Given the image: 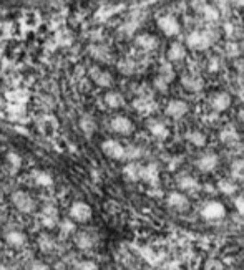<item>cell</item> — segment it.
Masks as SVG:
<instances>
[{
  "instance_id": "cell-27",
  "label": "cell",
  "mask_w": 244,
  "mask_h": 270,
  "mask_svg": "<svg viewBox=\"0 0 244 270\" xmlns=\"http://www.w3.org/2000/svg\"><path fill=\"white\" fill-rule=\"evenodd\" d=\"M181 85H183L188 91H199L203 88V80L196 75H185L181 78Z\"/></svg>"
},
{
  "instance_id": "cell-24",
  "label": "cell",
  "mask_w": 244,
  "mask_h": 270,
  "mask_svg": "<svg viewBox=\"0 0 244 270\" xmlns=\"http://www.w3.org/2000/svg\"><path fill=\"white\" fill-rule=\"evenodd\" d=\"M219 139H221V143H225V144H233L239 139V133L233 124H228L221 130Z\"/></svg>"
},
{
  "instance_id": "cell-9",
  "label": "cell",
  "mask_w": 244,
  "mask_h": 270,
  "mask_svg": "<svg viewBox=\"0 0 244 270\" xmlns=\"http://www.w3.org/2000/svg\"><path fill=\"white\" fill-rule=\"evenodd\" d=\"M73 242L75 245L80 248V251H90L93 248L96 244V236L93 232H90L87 229L83 231H76V234L73 236Z\"/></svg>"
},
{
  "instance_id": "cell-11",
  "label": "cell",
  "mask_w": 244,
  "mask_h": 270,
  "mask_svg": "<svg viewBox=\"0 0 244 270\" xmlns=\"http://www.w3.org/2000/svg\"><path fill=\"white\" fill-rule=\"evenodd\" d=\"M219 164V158L214 153H206L196 159V168L201 173H211Z\"/></svg>"
},
{
  "instance_id": "cell-10",
  "label": "cell",
  "mask_w": 244,
  "mask_h": 270,
  "mask_svg": "<svg viewBox=\"0 0 244 270\" xmlns=\"http://www.w3.org/2000/svg\"><path fill=\"white\" fill-rule=\"evenodd\" d=\"M90 78L95 81V85H98L101 88H110L113 85V76H111V73L100 67L90 68Z\"/></svg>"
},
{
  "instance_id": "cell-26",
  "label": "cell",
  "mask_w": 244,
  "mask_h": 270,
  "mask_svg": "<svg viewBox=\"0 0 244 270\" xmlns=\"http://www.w3.org/2000/svg\"><path fill=\"white\" fill-rule=\"evenodd\" d=\"M185 56H186V48L183 44L174 41V44L170 45V48H168V60L170 61H181V60H185Z\"/></svg>"
},
{
  "instance_id": "cell-35",
  "label": "cell",
  "mask_w": 244,
  "mask_h": 270,
  "mask_svg": "<svg viewBox=\"0 0 244 270\" xmlns=\"http://www.w3.org/2000/svg\"><path fill=\"white\" fill-rule=\"evenodd\" d=\"M143 156V149L138 146H127V161L136 162Z\"/></svg>"
},
{
  "instance_id": "cell-34",
  "label": "cell",
  "mask_w": 244,
  "mask_h": 270,
  "mask_svg": "<svg viewBox=\"0 0 244 270\" xmlns=\"http://www.w3.org/2000/svg\"><path fill=\"white\" fill-rule=\"evenodd\" d=\"M118 70H120L123 75H133L136 72V65H135V61H131L130 58H125L121 61H118Z\"/></svg>"
},
{
  "instance_id": "cell-2",
  "label": "cell",
  "mask_w": 244,
  "mask_h": 270,
  "mask_svg": "<svg viewBox=\"0 0 244 270\" xmlns=\"http://www.w3.org/2000/svg\"><path fill=\"white\" fill-rule=\"evenodd\" d=\"M101 151L110 159H115V161L127 159V146H123L116 139H105L101 143Z\"/></svg>"
},
{
  "instance_id": "cell-38",
  "label": "cell",
  "mask_w": 244,
  "mask_h": 270,
  "mask_svg": "<svg viewBox=\"0 0 244 270\" xmlns=\"http://www.w3.org/2000/svg\"><path fill=\"white\" fill-rule=\"evenodd\" d=\"M76 270H98V265L92 260H83V262H78Z\"/></svg>"
},
{
  "instance_id": "cell-18",
  "label": "cell",
  "mask_w": 244,
  "mask_h": 270,
  "mask_svg": "<svg viewBox=\"0 0 244 270\" xmlns=\"http://www.w3.org/2000/svg\"><path fill=\"white\" fill-rule=\"evenodd\" d=\"M78 126H80V130L82 133L85 134V136H93L95 131H96V121H95V118L90 115V113H85V115H82L80 119H78Z\"/></svg>"
},
{
  "instance_id": "cell-6",
  "label": "cell",
  "mask_w": 244,
  "mask_h": 270,
  "mask_svg": "<svg viewBox=\"0 0 244 270\" xmlns=\"http://www.w3.org/2000/svg\"><path fill=\"white\" fill-rule=\"evenodd\" d=\"M38 219L42 225L45 229H53V227L60 225V216H58V209L55 207L53 204H45L44 207L40 209V214Z\"/></svg>"
},
{
  "instance_id": "cell-23",
  "label": "cell",
  "mask_w": 244,
  "mask_h": 270,
  "mask_svg": "<svg viewBox=\"0 0 244 270\" xmlns=\"http://www.w3.org/2000/svg\"><path fill=\"white\" fill-rule=\"evenodd\" d=\"M32 179L40 188H52L53 184V176L48 171H42V169H37V171L32 173Z\"/></svg>"
},
{
  "instance_id": "cell-29",
  "label": "cell",
  "mask_w": 244,
  "mask_h": 270,
  "mask_svg": "<svg viewBox=\"0 0 244 270\" xmlns=\"http://www.w3.org/2000/svg\"><path fill=\"white\" fill-rule=\"evenodd\" d=\"M196 9H199V12L203 13V17L208 20V22H214V20L219 18V12L216 9L214 5H209V4H203V5H194Z\"/></svg>"
},
{
  "instance_id": "cell-14",
  "label": "cell",
  "mask_w": 244,
  "mask_h": 270,
  "mask_svg": "<svg viewBox=\"0 0 244 270\" xmlns=\"http://www.w3.org/2000/svg\"><path fill=\"white\" fill-rule=\"evenodd\" d=\"M166 202H168V205L174 211H186L188 207H190V201H188V197L183 193H176V191L170 193Z\"/></svg>"
},
{
  "instance_id": "cell-45",
  "label": "cell",
  "mask_w": 244,
  "mask_h": 270,
  "mask_svg": "<svg viewBox=\"0 0 244 270\" xmlns=\"http://www.w3.org/2000/svg\"><path fill=\"white\" fill-rule=\"evenodd\" d=\"M225 32L228 35H233L234 33V25L233 24H225Z\"/></svg>"
},
{
  "instance_id": "cell-30",
  "label": "cell",
  "mask_w": 244,
  "mask_h": 270,
  "mask_svg": "<svg viewBox=\"0 0 244 270\" xmlns=\"http://www.w3.org/2000/svg\"><path fill=\"white\" fill-rule=\"evenodd\" d=\"M229 174L236 181H244V159H234L229 168Z\"/></svg>"
},
{
  "instance_id": "cell-43",
  "label": "cell",
  "mask_w": 244,
  "mask_h": 270,
  "mask_svg": "<svg viewBox=\"0 0 244 270\" xmlns=\"http://www.w3.org/2000/svg\"><path fill=\"white\" fill-rule=\"evenodd\" d=\"M208 70H209V72H218V70H219V60L216 58V56H213V58L209 60V63H208Z\"/></svg>"
},
{
  "instance_id": "cell-33",
  "label": "cell",
  "mask_w": 244,
  "mask_h": 270,
  "mask_svg": "<svg viewBox=\"0 0 244 270\" xmlns=\"http://www.w3.org/2000/svg\"><path fill=\"white\" fill-rule=\"evenodd\" d=\"M186 139L194 146H205L206 144V136L201 131H190L186 133Z\"/></svg>"
},
{
  "instance_id": "cell-17",
  "label": "cell",
  "mask_w": 244,
  "mask_h": 270,
  "mask_svg": "<svg viewBox=\"0 0 244 270\" xmlns=\"http://www.w3.org/2000/svg\"><path fill=\"white\" fill-rule=\"evenodd\" d=\"M141 179L145 182L151 184V186H156L158 181H159V171H158V164L155 162H150L141 168Z\"/></svg>"
},
{
  "instance_id": "cell-15",
  "label": "cell",
  "mask_w": 244,
  "mask_h": 270,
  "mask_svg": "<svg viewBox=\"0 0 244 270\" xmlns=\"http://www.w3.org/2000/svg\"><path fill=\"white\" fill-rule=\"evenodd\" d=\"M27 234L22 231H17V229H12L5 234V242L9 244L13 248H20V247H25L27 245Z\"/></svg>"
},
{
  "instance_id": "cell-3",
  "label": "cell",
  "mask_w": 244,
  "mask_h": 270,
  "mask_svg": "<svg viewBox=\"0 0 244 270\" xmlns=\"http://www.w3.org/2000/svg\"><path fill=\"white\" fill-rule=\"evenodd\" d=\"M12 202L20 212H24V214H32V212H35V209H37V204H35L33 197L27 193V191H15V193L12 194Z\"/></svg>"
},
{
  "instance_id": "cell-25",
  "label": "cell",
  "mask_w": 244,
  "mask_h": 270,
  "mask_svg": "<svg viewBox=\"0 0 244 270\" xmlns=\"http://www.w3.org/2000/svg\"><path fill=\"white\" fill-rule=\"evenodd\" d=\"M141 168L138 162H127L123 168V176L127 177L128 181H139L141 179Z\"/></svg>"
},
{
  "instance_id": "cell-39",
  "label": "cell",
  "mask_w": 244,
  "mask_h": 270,
  "mask_svg": "<svg viewBox=\"0 0 244 270\" xmlns=\"http://www.w3.org/2000/svg\"><path fill=\"white\" fill-rule=\"evenodd\" d=\"M29 270H53L50 265H47L45 262L42 260H33L32 264L29 265Z\"/></svg>"
},
{
  "instance_id": "cell-12",
  "label": "cell",
  "mask_w": 244,
  "mask_h": 270,
  "mask_svg": "<svg viewBox=\"0 0 244 270\" xmlns=\"http://www.w3.org/2000/svg\"><path fill=\"white\" fill-rule=\"evenodd\" d=\"M88 53L92 55V58L101 63H110L113 61V55H111V50L107 45H100V44H93L88 47Z\"/></svg>"
},
{
  "instance_id": "cell-21",
  "label": "cell",
  "mask_w": 244,
  "mask_h": 270,
  "mask_svg": "<svg viewBox=\"0 0 244 270\" xmlns=\"http://www.w3.org/2000/svg\"><path fill=\"white\" fill-rule=\"evenodd\" d=\"M211 106L216 111H226L229 106H231V96L225 91H221V93H216L211 99Z\"/></svg>"
},
{
  "instance_id": "cell-1",
  "label": "cell",
  "mask_w": 244,
  "mask_h": 270,
  "mask_svg": "<svg viewBox=\"0 0 244 270\" xmlns=\"http://www.w3.org/2000/svg\"><path fill=\"white\" fill-rule=\"evenodd\" d=\"M214 37L209 30H193L186 37V45L193 50H206L213 45Z\"/></svg>"
},
{
  "instance_id": "cell-44",
  "label": "cell",
  "mask_w": 244,
  "mask_h": 270,
  "mask_svg": "<svg viewBox=\"0 0 244 270\" xmlns=\"http://www.w3.org/2000/svg\"><path fill=\"white\" fill-rule=\"evenodd\" d=\"M234 67H236V70H238V73L239 75H244V58H241V60H238L234 63Z\"/></svg>"
},
{
  "instance_id": "cell-8",
  "label": "cell",
  "mask_w": 244,
  "mask_h": 270,
  "mask_svg": "<svg viewBox=\"0 0 244 270\" xmlns=\"http://www.w3.org/2000/svg\"><path fill=\"white\" fill-rule=\"evenodd\" d=\"M110 130L116 133V134H123V136H128V134L133 133L135 126L131 123V119L123 116V115H118V116H113L110 119Z\"/></svg>"
},
{
  "instance_id": "cell-32",
  "label": "cell",
  "mask_w": 244,
  "mask_h": 270,
  "mask_svg": "<svg viewBox=\"0 0 244 270\" xmlns=\"http://www.w3.org/2000/svg\"><path fill=\"white\" fill-rule=\"evenodd\" d=\"M218 189H219V193H222L225 196H231L236 193V189H238V186L233 182V181H229V179H221L218 182Z\"/></svg>"
},
{
  "instance_id": "cell-7",
  "label": "cell",
  "mask_w": 244,
  "mask_h": 270,
  "mask_svg": "<svg viewBox=\"0 0 244 270\" xmlns=\"http://www.w3.org/2000/svg\"><path fill=\"white\" fill-rule=\"evenodd\" d=\"M158 27L159 30H161L166 37H174V35H178L181 30V25L178 22V18L171 15V13H166V15H161L158 18Z\"/></svg>"
},
{
  "instance_id": "cell-37",
  "label": "cell",
  "mask_w": 244,
  "mask_h": 270,
  "mask_svg": "<svg viewBox=\"0 0 244 270\" xmlns=\"http://www.w3.org/2000/svg\"><path fill=\"white\" fill-rule=\"evenodd\" d=\"M239 45L236 44V41H228L226 44V53L229 55V56H238L239 55Z\"/></svg>"
},
{
  "instance_id": "cell-22",
  "label": "cell",
  "mask_w": 244,
  "mask_h": 270,
  "mask_svg": "<svg viewBox=\"0 0 244 270\" xmlns=\"http://www.w3.org/2000/svg\"><path fill=\"white\" fill-rule=\"evenodd\" d=\"M148 130L151 131V134L158 139H166L170 136V130L168 126H166L163 121H156V119H153V121L148 123Z\"/></svg>"
},
{
  "instance_id": "cell-5",
  "label": "cell",
  "mask_w": 244,
  "mask_h": 270,
  "mask_svg": "<svg viewBox=\"0 0 244 270\" xmlns=\"http://www.w3.org/2000/svg\"><path fill=\"white\" fill-rule=\"evenodd\" d=\"M68 217L72 219L73 222H78V224H85L92 219V207L83 202V201H76L70 205V211H68Z\"/></svg>"
},
{
  "instance_id": "cell-20",
  "label": "cell",
  "mask_w": 244,
  "mask_h": 270,
  "mask_svg": "<svg viewBox=\"0 0 244 270\" xmlns=\"http://www.w3.org/2000/svg\"><path fill=\"white\" fill-rule=\"evenodd\" d=\"M178 186L186 191V193H196V191H199V182L196 181V177L190 174H181L178 177Z\"/></svg>"
},
{
  "instance_id": "cell-13",
  "label": "cell",
  "mask_w": 244,
  "mask_h": 270,
  "mask_svg": "<svg viewBox=\"0 0 244 270\" xmlns=\"http://www.w3.org/2000/svg\"><path fill=\"white\" fill-rule=\"evenodd\" d=\"M166 115L173 119H179L183 118L188 113V103L183 99H171V101L166 105Z\"/></svg>"
},
{
  "instance_id": "cell-46",
  "label": "cell",
  "mask_w": 244,
  "mask_h": 270,
  "mask_svg": "<svg viewBox=\"0 0 244 270\" xmlns=\"http://www.w3.org/2000/svg\"><path fill=\"white\" fill-rule=\"evenodd\" d=\"M238 118L241 119V121H244V108H241V110H239V113H238Z\"/></svg>"
},
{
  "instance_id": "cell-28",
  "label": "cell",
  "mask_w": 244,
  "mask_h": 270,
  "mask_svg": "<svg viewBox=\"0 0 244 270\" xmlns=\"http://www.w3.org/2000/svg\"><path fill=\"white\" fill-rule=\"evenodd\" d=\"M105 105L108 106V108H121L125 105V98L121 93H118V91H108L107 95H105Z\"/></svg>"
},
{
  "instance_id": "cell-19",
  "label": "cell",
  "mask_w": 244,
  "mask_h": 270,
  "mask_svg": "<svg viewBox=\"0 0 244 270\" xmlns=\"http://www.w3.org/2000/svg\"><path fill=\"white\" fill-rule=\"evenodd\" d=\"M135 44H136V47L145 50V52H151V50H155L158 47V38L155 37V35L141 33L135 38Z\"/></svg>"
},
{
  "instance_id": "cell-36",
  "label": "cell",
  "mask_w": 244,
  "mask_h": 270,
  "mask_svg": "<svg viewBox=\"0 0 244 270\" xmlns=\"http://www.w3.org/2000/svg\"><path fill=\"white\" fill-rule=\"evenodd\" d=\"M60 229L62 234H76V222H73L72 219H65V221L60 222Z\"/></svg>"
},
{
  "instance_id": "cell-40",
  "label": "cell",
  "mask_w": 244,
  "mask_h": 270,
  "mask_svg": "<svg viewBox=\"0 0 244 270\" xmlns=\"http://www.w3.org/2000/svg\"><path fill=\"white\" fill-rule=\"evenodd\" d=\"M168 80H165L163 76H158V78H155V87L159 90V91H166L168 90Z\"/></svg>"
},
{
  "instance_id": "cell-31",
  "label": "cell",
  "mask_w": 244,
  "mask_h": 270,
  "mask_svg": "<svg viewBox=\"0 0 244 270\" xmlns=\"http://www.w3.org/2000/svg\"><path fill=\"white\" fill-rule=\"evenodd\" d=\"M38 247H40V251L42 252H52L53 251V247H55V242H53V239L48 236V234H42V236L38 237Z\"/></svg>"
},
{
  "instance_id": "cell-41",
  "label": "cell",
  "mask_w": 244,
  "mask_h": 270,
  "mask_svg": "<svg viewBox=\"0 0 244 270\" xmlns=\"http://www.w3.org/2000/svg\"><path fill=\"white\" fill-rule=\"evenodd\" d=\"M7 159H9V162L13 166V168H20V156L15 154V153H9L7 154Z\"/></svg>"
},
{
  "instance_id": "cell-42",
  "label": "cell",
  "mask_w": 244,
  "mask_h": 270,
  "mask_svg": "<svg viewBox=\"0 0 244 270\" xmlns=\"http://www.w3.org/2000/svg\"><path fill=\"white\" fill-rule=\"evenodd\" d=\"M234 207H236V211H238V214H241L244 217V197L242 196L234 201Z\"/></svg>"
},
{
  "instance_id": "cell-16",
  "label": "cell",
  "mask_w": 244,
  "mask_h": 270,
  "mask_svg": "<svg viewBox=\"0 0 244 270\" xmlns=\"http://www.w3.org/2000/svg\"><path fill=\"white\" fill-rule=\"evenodd\" d=\"M38 128L45 136H50L58 130V121L53 115H44L38 119Z\"/></svg>"
},
{
  "instance_id": "cell-4",
  "label": "cell",
  "mask_w": 244,
  "mask_h": 270,
  "mask_svg": "<svg viewBox=\"0 0 244 270\" xmlns=\"http://www.w3.org/2000/svg\"><path fill=\"white\" fill-rule=\"evenodd\" d=\"M201 217L209 222L221 221V219L226 217V207L218 201H209L201 209Z\"/></svg>"
}]
</instances>
